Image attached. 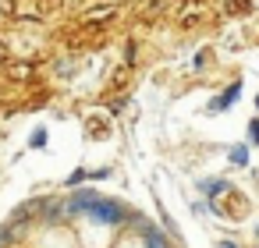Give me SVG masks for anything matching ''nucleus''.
Returning a JSON list of instances; mask_svg holds the SVG:
<instances>
[{"label": "nucleus", "instance_id": "nucleus-1", "mask_svg": "<svg viewBox=\"0 0 259 248\" xmlns=\"http://www.w3.org/2000/svg\"><path fill=\"white\" fill-rule=\"evenodd\" d=\"M68 209H75V213H89L93 220L110 223V227H117V223H124V220H128V213H124L117 202L100 199V195H93V191H78V195L68 202Z\"/></svg>", "mask_w": 259, "mask_h": 248}, {"label": "nucleus", "instance_id": "nucleus-11", "mask_svg": "<svg viewBox=\"0 0 259 248\" xmlns=\"http://www.w3.org/2000/svg\"><path fill=\"white\" fill-rule=\"evenodd\" d=\"M255 230H259V227H255Z\"/></svg>", "mask_w": 259, "mask_h": 248}, {"label": "nucleus", "instance_id": "nucleus-3", "mask_svg": "<svg viewBox=\"0 0 259 248\" xmlns=\"http://www.w3.org/2000/svg\"><path fill=\"white\" fill-rule=\"evenodd\" d=\"M238 96H241V85H238V82H234V85H231V89H227V92H224V96H217V100H213V103H209V110H227V107H231V103H238Z\"/></svg>", "mask_w": 259, "mask_h": 248}, {"label": "nucleus", "instance_id": "nucleus-10", "mask_svg": "<svg viewBox=\"0 0 259 248\" xmlns=\"http://www.w3.org/2000/svg\"><path fill=\"white\" fill-rule=\"evenodd\" d=\"M255 107H259V96H255Z\"/></svg>", "mask_w": 259, "mask_h": 248}, {"label": "nucleus", "instance_id": "nucleus-8", "mask_svg": "<svg viewBox=\"0 0 259 248\" xmlns=\"http://www.w3.org/2000/svg\"><path fill=\"white\" fill-rule=\"evenodd\" d=\"M217 248H238L234 241H217Z\"/></svg>", "mask_w": 259, "mask_h": 248}, {"label": "nucleus", "instance_id": "nucleus-6", "mask_svg": "<svg viewBox=\"0 0 259 248\" xmlns=\"http://www.w3.org/2000/svg\"><path fill=\"white\" fill-rule=\"evenodd\" d=\"M248 145H259V117L248 121Z\"/></svg>", "mask_w": 259, "mask_h": 248}, {"label": "nucleus", "instance_id": "nucleus-9", "mask_svg": "<svg viewBox=\"0 0 259 248\" xmlns=\"http://www.w3.org/2000/svg\"><path fill=\"white\" fill-rule=\"evenodd\" d=\"M4 241H8V230H4V234H0V244H4Z\"/></svg>", "mask_w": 259, "mask_h": 248}, {"label": "nucleus", "instance_id": "nucleus-4", "mask_svg": "<svg viewBox=\"0 0 259 248\" xmlns=\"http://www.w3.org/2000/svg\"><path fill=\"white\" fill-rule=\"evenodd\" d=\"M227 160H231L234 167H248V145H231Z\"/></svg>", "mask_w": 259, "mask_h": 248}, {"label": "nucleus", "instance_id": "nucleus-2", "mask_svg": "<svg viewBox=\"0 0 259 248\" xmlns=\"http://www.w3.org/2000/svg\"><path fill=\"white\" fill-rule=\"evenodd\" d=\"M199 188H202V195H206V199H217V195H224L231 184H227L224 177H206V181H199Z\"/></svg>", "mask_w": 259, "mask_h": 248}, {"label": "nucleus", "instance_id": "nucleus-7", "mask_svg": "<svg viewBox=\"0 0 259 248\" xmlns=\"http://www.w3.org/2000/svg\"><path fill=\"white\" fill-rule=\"evenodd\" d=\"M43 142H47V131H43V128H36V131H32V145H36V149H39V145H43Z\"/></svg>", "mask_w": 259, "mask_h": 248}, {"label": "nucleus", "instance_id": "nucleus-5", "mask_svg": "<svg viewBox=\"0 0 259 248\" xmlns=\"http://www.w3.org/2000/svg\"><path fill=\"white\" fill-rule=\"evenodd\" d=\"M146 248H170V241L160 230H146Z\"/></svg>", "mask_w": 259, "mask_h": 248}]
</instances>
